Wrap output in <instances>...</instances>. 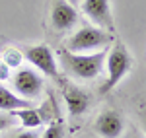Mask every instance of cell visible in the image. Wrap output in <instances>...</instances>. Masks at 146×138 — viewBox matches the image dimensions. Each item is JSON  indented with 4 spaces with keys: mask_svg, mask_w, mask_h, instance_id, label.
<instances>
[{
    "mask_svg": "<svg viewBox=\"0 0 146 138\" xmlns=\"http://www.w3.org/2000/svg\"><path fill=\"white\" fill-rule=\"evenodd\" d=\"M23 53L22 51H18L16 47H10V49H6L4 53H2V60L10 66V68H18L20 64L23 62Z\"/></svg>",
    "mask_w": 146,
    "mask_h": 138,
    "instance_id": "12",
    "label": "cell"
},
{
    "mask_svg": "<svg viewBox=\"0 0 146 138\" xmlns=\"http://www.w3.org/2000/svg\"><path fill=\"white\" fill-rule=\"evenodd\" d=\"M113 43V33L98 25H84L66 41V51L70 53H96L101 47Z\"/></svg>",
    "mask_w": 146,
    "mask_h": 138,
    "instance_id": "3",
    "label": "cell"
},
{
    "mask_svg": "<svg viewBox=\"0 0 146 138\" xmlns=\"http://www.w3.org/2000/svg\"><path fill=\"white\" fill-rule=\"evenodd\" d=\"M4 80H10V66L0 58V82H4Z\"/></svg>",
    "mask_w": 146,
    "mask_h": 138,
    "instance_id": "14",
    "label": "cell"
},
{
    "mask_svg": "<svg viewBox=\"0 0 146 138\" xmlns=\"http://www.w3.org/2000/svg\"><path fill=\"white\" fill-rule=\"evenodd\" d=\"M62 97H64V103H66V109L72 117H80L84 115L90 107V95L80 90L72 84H66L62 82Z\"/></svg>",
    "mask_w": 146,
    "mask_h": 138,
    "instance_id": "8",
    "label": "cell"
},
{
    "mask_svg": "<svg viewBox=\"0 0 146 138\" xmlns=\"http://www.w3.org/2000/svg\"><path fill=\"white\" fill-rule=\"evenodd\" d=\"M8 127H10V119L6 115H0V132H2L4 128H8Z\"/></svg>",
    "mask_w": 146,
    "mask_h": 138,
    "instance_id": "16",
    "label": "cell"
},
{
    "mask_svg": "<svg viewBox=\"0 0 146 138\" xmlns=\"http://www.w3.org/2000/svg\"><path fill=\"white\" fill-rule=\"evenodd\" d=\"M82 12H84L98 27L109 31V33L115 31L111 8H109V2H107V0H84V2H82Z\"/></svg>",
    "mask_w": 146,
    "mask_h": 138,
    "instance_id": "6",
    "label": "cell"
},
{
    "mask_svg": "<svg viewBox=\"0 0 146 138\" xmlns=\"http://www.w3.org/2000/svg\"><path fill=\"white\" fill-rule=\"evenodd\" d=\"M96 132L101 138H119L125 130L123 117L117 111H103L98 119H96Z\"/></svg>",
    "mask_w": 146,
    "mask_h": 138,
    "instance_id": "9",
    "label": "cell"
},
{
    "mask_svg": "<svg viewBox=\"0 0 146 138\" xmlns=\"http://www.w3.org/2000/svg\"><path fill=\"white\" fill-rule=\"evenodd\" d=\"M78 22V12L72 4H68L66 0H55L53 10H51V23L56 31H68L72 29Z\"/></svg>",
    "mask_w": 146,
    "mask_h": 138,
    "instance_id": "7",
    "label": "cell"
},
{
    "mask_svg": "<svg viewBox=\"0 0 146 138\" xmlns=\"http://www.w3.org/2000/svg\"><path fill=\"white\" fill-rule=\"evenodd\" d=\"M144 130H146V121H144Z\"/></svg>",
    "mask_w": 146,
    "mask_h": 138,
    "instance_id": "17",
    "label": "cell"
},
{
    "mask_svg": "<svg viewBox=\"0 0 146 138\" xmlns=\"http://www.w3.org/2000/svg\"><path fill=\"white\" fill-rule=\"evenodd\" d=\"M10 115L18 117L23 128H37L41 123H43V115H41L37 109H33V107H27V109H14V111H10Z\"/></svg>",
    "mask_w": 146,
    "mask_h": 138,
    "instance_id": "11",
    "label": "cell"
},
{
    "mask_svg": "<svg viewBox=\"0 0 146 138\" xmlns=\"http://www.w3.org/2000/svg\"><path fill=\"white\" fill-rule=\"evenodd\" d=\"M107 57V51H96V53H70L60 51V62L66 66V70L80 80H94L103 70V62Z\"/></svg>",
    "mask_w": 146,
    "mask_h": 138,
    "instance_id": "1",
    "label": "cell"
},
{
    "mask_svg": "<svg viewBox=\"0 0 146 138\" xmlns=\"http://www.w3.org/2000/svg\"><path fill=\"white\" fill-rule=\"evenodd\" d=\"M105 62H107V78H105V82L101 84V88H100L101 93H109L115 86H119V82L131 72L133 58L129 55L127 47L117 41V43L111 47V51L107 53Z\"/></svg>",
    "mask_w": 146,
    "mask_h": 138,
    "instance_id": "2",
    "label": "cell"
},
{
    "mask_svg": "<svg viewBox=\"0 0 146 138\" xmlns=\"http://www.w3.org/2000/svg\"><path fill=\"white\" fill-rule=\"evenodd\" d=\"M27 107H33L31 99L20 97L0 86V111H14V109H27Z\"/></svg>",
    "mask_w": 146,
    "mask_h": 138,
    "instance_id": "10",
    "label": "cell"
},
{
    "mask_svg": "<svg viewBox=\"0 0 146 138\" xmlns=\"http://www.w3.org/2000/svg\"><path fill=\"white\" fill-rule=\"evenodd\" d=\"M41 138H64V127L60 123H53V125H49L45 128Z\"/></svg>",
    "mask_w": 146,
    "mask_h": 138,
    "instance_id": "13",
    "label": "cell"
},
{
    "mask_svg": "<svg viewBox=\"0 0 146 138\" xmlns=\"http://www.w3.org/2000/svg\"><path fill=\"white\" fill-rule=\"evenodd\" d=\"M12 84H14V90L20 93V97H25V99L39 97V93L43 90L41 74L31 68H20L12 76Z\"/></svg>",
    "mask_w": 146,
    "mask_h": 138,
    "instance_id": "5",
    "label": "cell"
},
{
    "mask_svg": "<svg viewBox=\"0 0 146 138\" xmlns=\"http://www.w3.org/2000/svg\"><path fill=\"white\" fill-rule=\"evenodd\" d=\"M23 57L27 58L35 68L39 70L41 74H45L47 78H53V80H60V74H58V66H56L55 55L51 51V47L41 43V45H33L27 47L23 51Z\"/></svg>",
    "mask_w": 146,
    "mask_h": 138,
    "instance_id": "4",
    "label": "cell"
},
{
    "mask_svg": "<svg viewBox=\"0 0 146 138\" xmlns=\"http://www.w3.org/2000/svg\"><path fill=\"white\" fill-rule=\"evenodd\" d=\"M12 138H39V134L35 130H23V132H18L16 136H12Z\"/></svg>",
    "mask_w": 146,
    "mask_h": 138,
    "instance_id": "15",
    "label": "cell"
}]
</instances>
